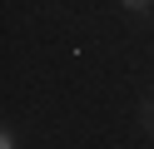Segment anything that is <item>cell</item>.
Listing matches in <instances>:
<instances>
[{"instance_id":"6da1fadb","label":"cell","mask_w":154,"mask_h":149,"mask_svg":"<svg viewBox=\"0 0 154 149\" xmlns=\"http://www.w3.org/2000/svg\"><path fill=\"white\" fill-rule=\"evenodd\" d=\"M119 5H124V10H149L154 0H119Z\"/></svg>"},{"instance_id":"7a4b0ae2","label":"cell","mask_w":154,"mask_h":149,"mask_svg":"<svg viewBox=\"0 0 154 149\" xmlns=\"http://www.w3.org/2000/svg\"><path fill=\"white\" fill-rule=\"evenodd\" d=\"M144 129H154V99L144 104Z\"/></svg>"},{"instance_id":"3957f363","label":"cell","mask_w":154,"mask_h":149,"mask_svg":"<svg viewBox=\"0 0 154 149\" xmlns=\"http://www.w3.org/2000/svg\"><path fill=\"white\" fill-rule=\"evenodd\" d=\"M0 149H15V134H10V129H5V134H0Z\"/></svg>"}]
</instances>
